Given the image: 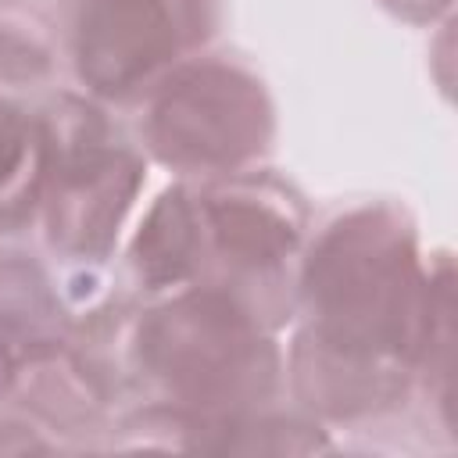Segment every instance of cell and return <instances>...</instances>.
Instances as JSON below:
<instances>
[{
    "mask_svg": "<svg viewBox=\"0 0 458 458\" xmlns=\"http://www.w3.org/2000/svg\"><path fill=\"white\" fill-rule=\"evenodd\" d=\"M304 286L318 315L311 340L336 354L397 372L429 344L433 290L419 279L408 233L379 211L336 222Z\"/></svg>",
    "mask_w": 458,
    "mask_h": 458,
    "instance_id": "1",
    "label": "cell"
},
{
    "mask_svg": "<svg viewBox=\"0 0 458 458\" xmlns=\"http://www.w3.org/2000/svg\"><path fill=\"white\" fill-rule=\"evenodd\" d=\"M147 365L182 397L229 404L265 394L276 376L268 344L225 293H190L143 326Z\"/></svg>",
    "mask_w": 458,
    "mask_h": 458,
    "instance_id": "2",
    "label": "cell"
},
{
    "mask_svg": "<svg viewBox=\"0 0 458 458\" xmlns=\"http://www.w3.org/2000/svg\"><path fill=\"white\" fill-rule=\"evenodd\" d=\"M268 104L254 79L225 64L179 72L154 100V150L190 168H229L268 140Z\"/></svg>",
    "mask_w": 458,
    "mask_h": 458,
    "instance_id": "3",
    "label": "cell"
},
{
    "mask_svg": "<svg viewBox=\"0 0 458 458\" xmlns=\"http://www.w3.org/2000/svg\"><path fill=\"white\" fill-rule=\"evenodd\" d=\"M193 32V0H89L79 21V72L100 93H125Z\"/></svg>",
    "mask_w": 458,
    "mask_h": 458,
    "instance_id": "4",
    "label": "cell"
},
{
    "mask_svg": "<svg viewBox=\"0 0 458 458\" xmlns=\"http://www.w3.org/2000/svg\"><path fill=\"white\" fill-rule=\"evenodd\" d=\"M47 175H50V200H47L50 240L72 254L107 250L140 186V165L129 154L107 150L100 143L82 154L47 161Z\"/></svg>",
    "mask_w": 458,
    "mask_h": 458,
    "instance_id": "5",
    "label": "cell"
},
{
    "mask_svg": "<svg viewBox=\"0 0 458 458\" xmlns=\"http://www.w3.org/2000/svg\"><path fill=\"white\" fill-rule=\"evenodd\" d=\"M208 222L218 247L243 265H272L297 243L293 222L268 200L247 193H215L208 200Z\"/></svg>",
    "mask_w": 458,
    "mask_h": 458,
    "instance_id": "6",
    "label": "cell"
},
{
    "mask_svg": "<svg viewBox=\"0 0 458 458\" xmlns=\"http://www.w3.org/2000/svg\"><path fill=\"white\" fill-rule=\"evenodd\" d=\"M197 254V222L182 190H168L150 208L136 236V268L147 283L165 286L186 279Z\"/></svg>",
    "mask_w": 458,
    "mask_h": 458,
    "instance_id": "7",
    "label": "cell"
},
{
    "mask_svg": "<svg viewBox=\"0 0 458 458\" xmlns=\"http://www.w3.org/2000/svg\"><path fill=\"white\" fill-rule=\"evenodd\" d=\"M54 322V304L43 279L25 265H0V351L14 340H43Z\"/></svg>",
    "mask_w": 458,
    "mask_h": 458,
    "instance_id": "8",
    "label": "cell"
},
{
    "mask_svg": "<svg viewBox=\"0 0 458 458\" xmlns=\"http://www.w3.org/2000/svg\"><path fill=\"white\" fill-rule=\"evenodd\" d=\"M43 68H47V54L32 39L0 29V79H32Z\"/></svg>",
    "mask_w": 458,
    "mask_h": 458,
    "instance_id": "9",
    "label": "cell"
},
{
    "mask_svg": "<svg viewBox=\"0 0 458 458\" xmlns=\"http://www.w3.org/2000/svg\"><path fill=\"white\" fill-rule=\"evenodd\" d=\"M21 157H25V122L14 107L0 104V182L14 175Z\"/></svg>",
    "mask_w": 458,
    "mask_h": 458,
    "instance_id": "10",
    "label": "cell"
},
{
    "mask_svg": "<svg viewBox=\"0 0 458 458\" xmlns=\"http://www.w3.org/2000/svg\"><path fill=\"white\" fill-rule=\"evenodd\" d=\"M397 11H408V14H433L440 4H447V0H390Z\"/></svg>",
    "mask_w": 458,
    "mask_h": 458,
    "instance_id": "11",
    "label": "cell"
}]
</instances>
